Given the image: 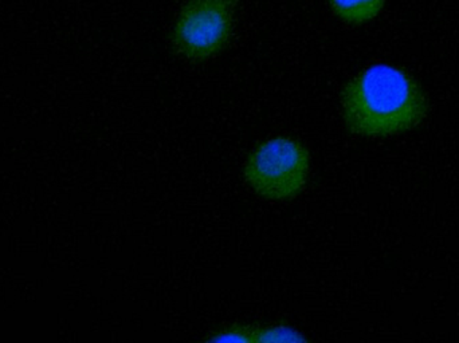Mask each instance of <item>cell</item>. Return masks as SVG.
Masks as SVG:
<instances>
[{"label": "cell", "instance_id": "cell-1", "mask_svg": "<svg viewBox=\"0 0 459 343\" xmlns=\"http://www.w3.org/2000/svg\"><path fill=\"white\" fill-rule=\"evenodd\" d=\"M342 117L360 136L403 133L420 125L429 113V99L406 70L377 64L359 73L342 94Z\"/></svg>", "mask_w": 459, "mask_h": 343}, {"label": "cell", "instance_id": "cell-2", "mask_svg": "<svg viewBox=\"0 0 459 343\" xmlns=\"http://www.w3.org/2000/svg\"><path fill=\"white\" fill-rule=\"evenodd\" d=\"M309 153L290 137H274L259 145L246 161L245 178L250 188L272 200L299 194L307 185Z\"/></svg>", "mask_w": 459, "mask_h": 343}, {"label": "cell", "instance_id": "cell-3", "mask_svg": "<svg viewBox=\"0 0 459 343\" xmlns=\"http://www.w3.org/2000/svg\"><path fill=\"white\" fill-rule=\"evenodd\" d=\"M231 30L229 4L220 0H190L178 16L172 43L186 58L206 59L228 43Z\"/></svg>", "mask_w": 459, "mask_h": 343}, {"label": "cell", "instance_id": "cell-4", "mask_svg": "<svg viewBox=\"0 0 459 343\" xmlns=\"http://www.w3.org/2000/svg\"><path fill=\"white\" fill-rule=\"evenodd\" d=\"M333 13L351 24H363L382 13L385 0H329Z\"/></svg>", "mask_w": 459, "mask_h": 343}, {"label": "cell", "instance_id": "cell-5", "mask_svg": "<svg viewBox=\"0 0 459 343\" xmlns=\"http://www.w3.org/2000/svg\"><path fill=\"white\" fill-rule=\"evenodd\" d=\"M254 343H307L299 331L283 326L254 331Z\"/></svg>", "mask_w": 459, "mask_h": 343}, {"label": "cell", "instance_id": "cell-6", "mask_svg": "<svg viewBox=\"0 0 459 343\" xmlns=\"http://www.w3.org/2000/svg\"><path fill=\"white\" fill-rule=\"evenodd\" d=\"M206 343H254V331L243 328L229 329L215 334Z\"/></svg>", "mask_w": 459, "mask_h": 343}, {"label": "cell", "instance_id": "cell-7", "mask_svg": "<svg viewBox=\"0 0 459 343\" xmlns=\"http://www.w3.org/2000/svg\"><path fill=\"white\" fill-rule=\"evenodd\" d=\"M220 2L225 3V4H229L230 7H232V5L237 3V0H220Z\"/></svg>", "mask_w": 459, "mask_h": 343}]
</instances>
